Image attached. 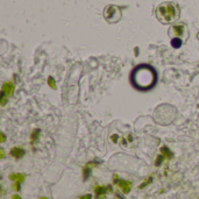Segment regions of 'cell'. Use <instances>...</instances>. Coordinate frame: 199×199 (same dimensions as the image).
Masks as SVG:
<instances>
[{
    "instance_id": "1",
    "label": "cell",
    "mask_w": 199,
    "mask_h": 199,
    "mask_svg": "<svg viewBox=\"0 0 199 199\" xmlns=\"http://www.w3.org/2000/svg\"><path fill=\"white\" fill-rule=\"evenodd\" d=\"M157 71L149 64H140L135 66L129 75V82L135 90L147 92L152 90L157 84Z\"/></svg>"
},
{
    "instance_id": "2",
    "label": "cell",
    "mask_w": 199,
    "mask_h": 199,
    "mask_svg": "<svg viewBox=\"0 0 199 199\" xmlns=\"http://www.w3.org/2000/svg\"><path fill=\"white\" fill-rule=\"evenodd\" d=\"M157 19L162 24H170L178 19L179 17V11L178 7L172 3H164L159 5L156 10Z\"/></svg>"
},
{
    "instance_id": "3",
    "label": "cell",
    "mask_w": 199,
    "mask_h": 199,
    "mask_svg": "<svg viewBox=\"0 0 199 199\" xmlns=\"http://www.w3.org/2000/svg\"><path fill=\"white\" fill-rule=\"evenodd\" d=\"M104 17L108 22H118L121 18V11L115 5H108L104 11Z\"/></svg>"
},
{
    "instance_id": "4",
    "label": "cell",
    "mask_w": 199,
    "mask_h": 199,
    "mask_svg": "<svg viewBox=\"0 0 199 199\" xmlns=\"http://www.w3.org/2000/svg\"><path fill=\"white\" fill-rule=\"evenodd\" d=\"M114 183L119 185V187L122 190V192H124L125 194H128L129 192H131V190H132V186H133L132 182H129V180H125V179H119L117 175H114Z\"/></svg>"
},
{
    "instance_id": "5",
    "label": "cell",
    "mask_w": 199,
    "mask_h": 199,
    "mask_svg": "<svg viewBox=\"0 0 199 199\" xmlns=\"http://www.w3.org/2000/svg\"><path fill=\"white\" fill-rule=\"evenodd\" d=\"M14 90H15L14 83L13 82H6V83H4V85H3L1 93H4L7 98H10V97H12L13 94H14Z\"/></svg>"
},
{
    "instance_id": "6",
    "label": "cell",
    "mask_w": 199,
    "mask_h": 199,
    "mask_svg": "<svg viewBox=\"0 0 199 199\" xmlns=\"http://www.w3.org/2000/svg\"><path fill=\"white\" fill-rule=\"evenodd\" d=\"M110 190H112V186H110V185H107V186H97L96 190H94L97 199H101V196L104 197L106 194V192L110 191Z\"/></svg>"
},
{
    "instance_id": "7",
    "label": "cell",
    "mask_w": 199,
    "mask_h": 199,
    "mask_svg": "<svg viewBox=\"0 0 199 199\" xmlns=\"http://www.w3.org/2000/svg\"><path fill=\"white\" fill-rule=\"evenodd\" d=\"M10 154L12 155V156L14 157V158L19 159V158H22V157L25 156L26 151H25V149H22V148H18V147H15V148H13V149L11 150Z\"/></svg>"
},
{
    "instance_id": "8",
    "label": "cell",
    "mask_w": 199,
    "mask_h": 199,
    "mask_svg": "<svg viewBox=\"0 0 199 199\" xmlns=\"http://www.w3.org/2000/svg\"><path fill=\"white\" fill-rule=\"evenodd\" d=\"M26 178V173H21V172H14V173H11L10 175V179L14 180V182L18 183H22Z\"/></svg>"
},
{
    "instance_id": "9",
    "label": "cell",
    "mask_w": 199,
    "mask_h": 199,
    "mask_svg": "<svg viewBox=\"0 0 199 199\" xmlns=\"http://www.w3.org/2000/svg\"><path fill=\"white\" fill-rule=\"evenodd\" d=\"M170 30H171V33H173V32H175L176 35H182V34H184L185 28H184V26H183V25H177V26H173Z\"/></svg>"
},
{
    "instance_id": "10",
    "label": "cell",
    "mask_w": 199,
    "mask_h": 199,
    "mask_svg": "<svg viewBox=\"0 0 199 199\" xmlns=\"http://www.w3.org/2000/svg\"><path fill=\"white\" fill-rule=\"evenodd\" d=\"M91 170H92V169L90 168V163H87L86 165L83 168V179H84V180L89 179L90 175H91Z\"/></svg>"
},
{
    "instance_id": "11",
    "label": "cell",
    "mask_w": 199,
    "mask_h": 199,
    "mask_svg": "<svg viewBox=\"0 0 199 199\" xmlns=\"http://www.w3.org/2000/svg\"><path fill=\"white\" fill-rule=\"evenodd\" d=\"M161 151H162V154L164 155L165 157H168V158H172V152L169 150V148H166V147H162L161 148Z\"/></svg>"
},
{
    "instance_id": "12",
    "label": "cell",
    "mask_w": 199,
    "mask_h": 199,
    "mask_svg": "<svg viewBox=\"0 0 199 199\" xmlns=\"http://www.w3.org/2000/svg\"><path fill=\"white\" fill-rule=\"evenodd\" d=\"M171 44H172L173 48H179L180 45H182V41H180V39L175 37V39H172V41H171Z\"/></svg>"
},
{
    "instance_id": "13",
    "label": "cell",
    "mask_w": 199,
    "mask_h": 199,
    "mask_svg": "<svg viewBox=\"0 0 199 199\" xmlns=\"http://www.w3.org/2000/svg\"><path fill=\"white\" fill-rule=\"evenodd\" d=\"M39 135H40V129H35L32 134V143H34L36 140L39 139Z\"/></svg>"
},
{
    "instance_id": "14",
    "label": "cell",
    "mask_w": 199,
    "mask_h": 199,
    "mask_svg": "<svg viewBox=\"0 0 199 199\" xmlns=\"http://www.w3.org/2000/svg\"><path fill=\"white\" fill-rule=\"evenodd\" d=\"M48 84H49V86L51 87V89H56V83H55L54 80V77H49L48 78Z\"/></svg>"
},
{
    "instance_id": "15",
    "label": "cell",
    "mask_w": 199,
    "mask_h": 199,
    "mask_svg": "<svg viewBox=\"0 0 199 199\" xmlns=\"http://www.w3.org/2000/svg\"><path fill=\"white\" fill-rule=\"evenodd\" d=\"M164 155H159L158 157H157V159H156V162H155V165L156 166H158V165H161V163H162V161L164 159Z\"/></svg>"
},
{
    "instance_id": "16",
    "label": "cell",
    "mask_w": 199,
    "mask_h": 199,
    "mask_svg": "<svg viewBox=\"0 0 199 199\" xmlns=\"http://www.w3.org/2000/svg\"><path fill=\"white\" fill-rule=\"evenodd\" d=\"M151 180H152V178H151V177H150V178H148V179L146 180V182L143 183V184H141L140 186H139V189H143V187H144V186H146V185H147V184H149V183L151 182Z\"/></svg>"
},
{
    "instance_id": "17",
    "label": "cell",
    "mask_w": 199,
    "mask_h": 199,
    "mask_svg": "<svg viewBox=\"0 0 199 199\" xmlns=\"http://www.w3.org/2000/svg\"><path fill=\"white\" fill-rule=\"evenodd\" d=\"M78 199H92V194H85V196H82V197H79Z\"/></svg>"
},
{
    "instance_id": "18",
    "label": "cell",
    "mask_w": 199,
    "mask_h": 199,
    "mask_svg": "<svg viewBox=\"0 0 199 199\" xmlns=\"http://www.w3.org/2000/svg\"><path fill=\"white\" fill-rule=\"evenodd\" d=\"M13 189H14L15 191H19V190H20V183L15 182V184L13 185Z\"/></svg>"
},
{
    "instance_id": "19",
    "label": "cell",
    "mask_w": 199,
    "mask_h": 199,
    "mask_svg": "<svg viewBox=\"0 0 199 199\" xmlns=\"http://www.w3.org/2000/svg\"><path fill=\"white\" fill-rule=\"evenodd\" d=\"M12 199H22V198L19 196V194H13V196H12Z\"/></svg>"
},
{
    "instance_id": "20",
    "label": "cell",
    "mask_w": 199,
    "mask_h": 199,
    "mask_svg": "<svg viewBox=\"0 0 199 199\" xmlns=\"http://www.w3.org/2000/svg\"><path fill=\"white\" fill-rule=\"evenodd\" d=\"M0 154H1V158H5V151H4V149H0Z\"/></svg>"
},
{
    "instance_id": "21",
    "label": "cell",
    "mask_w": 199,
    "mask_h": 199,
    "mask_svg": "<svg viewBox=\"0 0 199 199\" xmlns=\"http://www.w3.org/2000/svg\"><path fill=\"white\" fill-rule=\"evenodd\" d=\"M5 140H6L5 134H4V133H1V142H5Z\"/></svg>"
},
{
    "instance_id": "22",
    "label": "cell",
    "mask_w": 199,
    "mask_h": 199,
    "mask_svg": "<svg viewBox=\"0 0 199 199\" xmlns=\"http://www.w3.org/2000/svg\"><path fill=\"white\" fill-rule=\"evenodd\" d=\"M117 198H118V199H122V198H121V197H120V196H119V194H117Z\"/></svg>"
},
{
    "instance_id": "23",
    "label": "cell",
    "mask_w": 199,
    "mask_h": 199,
    "mask_svg": "<svg viewBox=\"0 0 199 199\" xmlns=\"http://www.w3.org/2000/svg\"><path fill=\"white\" fill-rule=\"evenodd\" d=\"M40 199H48V198H47V197H41Z\"/></svg>"
}]
</instances>
